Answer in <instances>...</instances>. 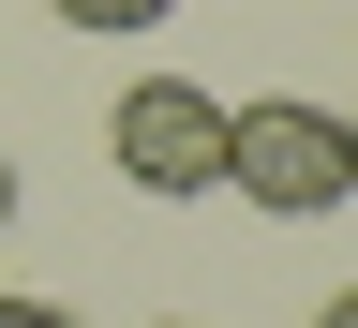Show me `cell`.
Wrapping results in <instances>:
<instances>
[{"instance_id": "cell-1", "label": "cell", "mask_w": 358, "mask_h": 328, "mask_svg": "<svg viewBox=\"0 0 358 328\" xmlns=\"http://www.w3.org/2000/svg\"><path fill=\"white\" fill-rule=\"evenodd\" d=\"M224 179H239L268 224H313V209L358 194V150H343L329 105H224Z\"/></svg>"}, {"instance_id": "cell-4", "label": "cell", "mask_w": 358, "mask_h": 328, "mask_svg": "<svg viewBox=\"0 0 358 328\" xmlns=\"http://www.w3.org/2000/svg\"><path fill=\"white\" fill-rule=\"evenodd\" d=\"M0 328H75L60 299H15V284H0Z\"/></svg>"}, {"instance_id": "cell-8", "label": "cell", "mask_w": 358, "mask_h": 328, "mask_svg": "<svg viewBox=\"0 0 358 328\" xmlns=\"http://www.w3.org/2000/svg\"><path fill=\"white\" fill-rule=\"evenodd\" d=\"M343 150H358V120H343Z\"/></svg>"}, {"instance_id": "cell-2", "label": "cell", "mask_w": 358, "mask_h": 328, "mask_svg": "<svg viewBox=\"0 0 358 328\" xmlns=\"http://www.w3.org/2000/svg\"><path fill=\"white\" fill-rule=\"evenodd\" d=\"M105 150H120L134 194H224V105L194 75H134L120 120H105Z\"/></svg>"}, {"instance_id": "cell-3", "label": "cell", "mask_w": 358, "mask_h": 328, "mask_svg": "<svg viewBox=\"0 0 358 328\" xmlns=\"http://www.w3.org/2000/svg\"><path fill=\"white\" fill-rule=\"evenodd\" d=\"M45 15H60V30H90V45H150L179 0H45Z\"/></svg>"}, {"instance_id": "cell-5", "label": "cell", "mask_w": 358, "mask_h": 328, "mask_svg": "<svg viewBox=\"0 0 358 328\" xmlns=\"http://www.w3.org/2000/svg\"><path fill=\"white\" fill-rule=\"evenodd\" d=\"M313 328H358V284H343V299H329V313H313Z\"/></svg>"}, {"instance_id": "cell-6", "label": "cell", "mask_w": 358, "mask_h": 328, "mask_svg": "<svg viewBox=\"0 0 358 328\" xmlns=\"http://www.w3.org/2000/svg\"><path fill=\"white\" fill-rule=\"evenodd\" d=\"M0 224H15V164H0Z\"/></svg>"}, {"instance_id": "cell-7", "label": "cell", "mask_w": 358, "mask_h": 328, "mask_svg": "<svg viewBox=\"0 0 358 328\" xmlns=\"http://www.w3.org/2000/svg\"><path fill=\"white\" fill-rule=\"evenodd\" d=\"M164 328H194V313H164Z\"/></svg>"}]
</instances>
